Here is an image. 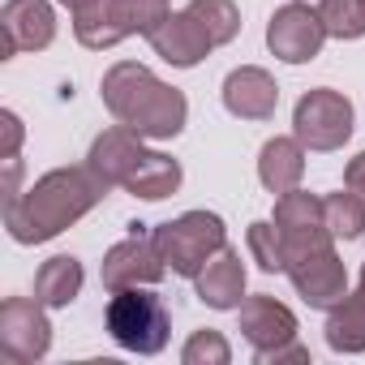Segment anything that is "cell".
<instances>
[{"mask_svg": "<svg viewBox=\"0 0 365 365\" xmlns=\"http://www.w3.org/2000/svg\"><path fill=\"white\" fill-rule=\"evenodd\" d=\"M245 245H250V258L267 275L288 271V245H284V232L275 228V220H254L250 232H245Z\"/></svg>", "mask_w": 365, "mask_h": 365, "instance_id": "cell-24", "label": "cell"}, {"mask_svg": "<svg viewBox=\"0 0 365 365\" xmlns=\"http://www.w3.org/2000/svg\"><path fill=\"white\" fill-rule=\"evenodd\" d=\"M305 176V146L297 138H271L258 150V180L267 194H288Z\"/></svg>", "mask_w": 365, "mask_h": 365, "instance_id": "cell-18", "label": "cell"}, {"mask_svg": "<svg viewBox=\"0 0 365 365\" xmlns=\"http://www.w3.org/2000/svg\"><path fill=\"white\" fill-rule=\"evenodd\" d=\"M108 198V185L91 172V163L78 168H52L31 190H22L18 202L5 207V228L18 245H43L73 228L82 215H91Z\"/></svg>", "mask_w": 365, "mask_h": 365, "instance_id": "cell-1", "label": "cell"}, {"mask_svg": "<svg viewBox=\"0 0 365 365\" xmlns=\"http://www.w3.org/2000/svg\"><path fill=\"white\" fill-rule=\"evenodd\" d=\"M344 190H352V194L365 198V150L348 159V168H344Z\"/></svg>", "mask_w": 365, "mask_h": 365, "instance_id": "cell-29", "label": "cell"}, {"mask_svg": "<svg viewBox=\"0 0 365 365\" xmlns=\"http://www.w3.org/2000/svg\"><path fill=\"white\" fill-rule=\"evenodd\" d=\"M48 305L35 297H9L0 305V352L18 365H35L52 348V322L43 314Z\"/></svg>", "mask_w": 365, "mask_h": 365, "instance_id": "cell-7", "label": "cell"}, {"mask_svg": "<svg viewBox=\"0 0 365 365\" xmlns=\"http://www.w3.org/2000/svg\"><path fill=\"white\" fill-rule=\"evenodd\" d=\"M185 9L198 18V26L211 35L215 48H224V43H232L241 35V9H237V0H190Z\"/></svg>", "mask_w": 365, "mask_h": 365, "instance_id": "cell-23", "label": "cell"}, {"mask_svg": "<svg viewBox=\"0 0 365 365\" xmlns=\"http://www.w3.org/2000/svg\"><path fill=\"white\" fill-rule=\"evenodd\" d=\"M237 314H241V335L250 339V348H254L258 356H262V352H275V348H284V344L297 339V314H292L284 301H275L271 292L245 297V301L237 305Z\"/></svg>", "mask_w": 365, "mask_h": 365, "instance_id": "cell-13", "label": "cell"}, {"mask_svg": "<svg viewBox=\"0 0 365 365\" xmlns=\"http://www.w3.org/2000/svg\"><path fill=\"white\" fill-rule=\"evenodd\" d=\"M0 31H5V43H0L5 61L18 52H43L56 39V9L48 0H5Z\"/></svg>", "mask_w": 365, "mask_h": 365, "instance_id": "cell-12", "label": "cell"}, {"mask_svg": "<svg viewBox=\"0 0 365 365\" xmlns=\"http://www.w3.org/2000/svg\"><path fill=\"white\" fill-rule=\"evenodd\" d=\"M150 241L159 250V258L168 262V271L194 279L224 245H228V228L215 211H185L168 224L150 228Z\"/></svg>", "mask_w": 365, "mask_h": 365, "instance_id": "cell-4", "label": "cell"}, {"mask_svg": "<svg viewBox=\"0 0 365 365\" xmlns=\"http://www.w3.org/2000/svg\"><path fill=\"white\" fill-rule=\"evenodd\" d=\"M194 292L202 305L211 309H237L245 301V262L232 245H224L198 275H194Z\"/></svg>", "mask_w": 365, "mask_h": 365, "instance_id": "cell-17", "label": "cell"}, {"mask_svg": "<svg viewBox=\"0 0 365 365\" xmlns=\"http://www.w3.org/2000/svg\"><path fill=\"white\" fill-rule=\"evenodd\" d=\"M0 125H5V150H0V159H9V155L22 150V133H26V129H22V120H18V112H9V108L0 112Z\"/></svg>", "mask_w": 365, "mask_h": 365, "instance_id": "cell-27", "label": "cell"}, {"mask_svg": "<svg viewBox=\"0 0 365 365\" xmlns=\"http://www.w3.org/2000/svg\"><path fill=\"white\" fill-rule=\"evenodd\" d=\"M150 48H155V56L159 61H168V65H176V69H194V65H202L207 56H211V35L198 26V18L190 14V9H180V14H168L150 35Z\"/></svg>", "mask_w": 365, "mask_h": 365, "instance_id": "cell-14", "label": "cell"}, {"mask_svg": "<svg viewBox=\"0 0 365 365\" xmlns=\"http://www.w3.org/2000/svg\"><path fill=\"white\" fill-rule=\"evenodd\" d=\"M172 14L168 0H99L95 9L73 18V35L91 52H108L133 35H150Z\"/></svg>", "mask_w": 365, "mask_h": 365, "instance_id": "cell-5", "label": "cell"}, {"mask_svg": "<svg viewBox=\"0 0 365 365\" xmlns=\"http://www.w3.org/2000/svg\"><path fill=\"white\" fill-rule=\"evenodd\" d=\"M18 198H22V159L9 155V159H5V207L18 202Z\"/></svg>", "mask_w": 365, "mask_h": 365, "instance_id": "cell-28", "label": "cell"}, {"mask_svg": "<svg viewBox=\"0 0 365 365\" xmlns=\"http://www.w3.org/2000/svg\"><path fill=\"white\" fill-rule=\"evenodd\" d=\"M327 344L331 352H344V356L365 352V262H361L356 292H348L339 305L327 309Z\"/></svg>", "mask_w": 365, "mask_h": 365, "instance_id": "cell-19", "label": "cell"}, {"mask_svg": "<svg viewBox=\"0 0 365 365\" xmlns=\"http://www.w3.org/2000/svg\"><path fill=\"white\" fill-rule=\"evenodd\" d=\"M82 284H86V271H82V262H78L73 254H56V258H48V262L35 271V297H39L48 309L73 305L78 292H82Z\"/></svg>", "mask_w": 365, "mask_h": 365, "instance_id": "cell-21", "label": "cell"}, {"mask_svg": "<svg viewBox=\"0 0 365 365\" xmlns=\"http://www.w3.org/2000/svg\"><path fill=\"white\" fill-rule=\"evenodd\" d=\"M224 108L241 120H271L279 108V86L262 65H241L224 78Z\"/></svg>", "mask_w": 365, "mask_h": 365, "instance_id": "cell-16", "label": "cell"}, {"mask_svg": "<svg viewBox=\"0 0 365 365\" xmlns=\"http://www.w3.org/2000/svg\"><path fill=\"white\" fill-rule=\"evenodd\" d=\"M279 361H309V348H301V344L292 339V344H284V348H275V352H262V356H258V365H279Z\"/></svg>", "mask_w": 365, "mask_h": 365, "instance_id": "cell-30", "label": "cell"}, {"mask_svg": "<svg viewBox=\"0 0 365 365\" xmlns=\"http://www.w3.org/2000/svg\"><path fill=\"white\" fill-rule=\"evenodd\" d=\"M180 180H185V172H180V163H176L172 155L146 150L120 190H129V194L142 198V202H163V198H172V194L180 190Z\"/></svg>", "mask_w": 365, "mask_h": 365, "instance_id": "cell-20", "label": "cell"}, {"mask_svg": "<svg viewBox=\"0 0 365 365\" xmlns=\"http://www.w3.org/2000/svg\"><path fill=\"white\" fill-rule=\"evenodd\" d=\"M146 138L142 133H133L129 125H112V129H103L95 142H91V155H86V163H91V172L103 180L108 190H116V185H125L129 180V172L138 168V159L146 155V146H142Z\"/></svg>", "mask_w": 365, "mask_h": 365, "instance_id": "cell-15", "label": "cell"}, {"mask_svg": "<svg viewBox=\"0 0 365 365\" xmlns=\"http://www.w3.org/2000/svg\"><path fill=\"white\" fill-rule=\"evenodd\" d=\"M275 228L284 232L288 262H292L297 254H309V250L335 245V237H331V228H327V215H322V198L305 194L301 185L275 198Z\"/></svg>", "mask_w": 365, "mask_h": 365, "instance_id": "cell-11", "label": "cell"}, {"mask_svg": "<svg viewBox=\"0 0 365 365\" xmlns=\"http://www.w3.org/2000/svg\"><path fill=\"white\" fill-rule=\"evenodd\" d=\"M56 5H65V9H69V14L78 18V14H86V9H95V5H99V0H56Z\"/></svg>", "mask_w": 365, "mask_h": 365, "instance_id": "cell-31", "label": "cell"}, {"mask_svg": "<svg viewBox=\"0 0 365 365\" xmlns=\"http://www.w3.org/2000/svg\"><path fill=\"white\" fill-rule=\"evenodd\" d=\"M99 95H103V108L129 125L133 133L150 138V142H168L185 129L190 120V103L176 86L159 82L146 65L138 61H116L103 82H99Z\"/></svg>", "mask_w": 365, "mask_h": 365, "instance_id": "cell-2", "label": "cell"}, {"mask_svg": "<svg viewBox=\"0 0 365 365\" xmlns=\"http://www.w3.org/2000/svg\"><path fill=\"white\" fill-rule=\"evenodd\" d=\"M297 288V297L309 305V309H331L348 297V271L335 254V245H322V250H309V254H297L284 271Z\"/></svg>", "mask_w": 365, "mask_h": 365, "instance_id": "cell-10", "label": "cell"}, {"mask_svg": "<svg viewBox=\"0 0 365 365\" xmlns=\"http://www.w3.org/2000/svg\"><path fill=\"white\" fill-rule=\"evenodd\" d=\"M327 26L318 18L314 5H305V0H292V5H279L267 22V48L271 56H279L284 65H309L322 43H327Z\"/></svg>", "mask_w": 365, "mask_h": 365, "instance_id": "cell-8", "label": "cell"}, {"mask_svg": "<svg viewBox=\"0 0 365 365\" xmlns=\"http://www.w3.org/2000/svg\"><path fill=\"white\" fill-rule=\"evenodd\" d=\"M103 327L108 335L138 352V356H155L168 348V335H172V318H168V305L159 292H150V284H138V288H120L108 297V309H103Z\"/></svg>", "mask_w": 365, "mask_h": 365, "instance_id": "cell-3", "label": "cell"}, {"mask_svg": "<svg viewBox=\"0 0 365 365\" xmlns=\"http://www.w3.org/2000/svg\"><path fill=\"white\" fill-rule=\"evenodd\" d=\"M185 365H228L232 361V344L224 339V331H194L180 348Z\"/></svg>", "mask_w": 365, "mask_h": 365, "instance_id": "cell-26", "label": "cell"}, {"mask_svg": "<svg viewBox=\"0 0 365 365\" xmlns=\"http://www.w3.org/2000/svg\"><path fill=\"white\" fill-rule=\"evenodd\" d=\"M322 215H327V228H331V237L335 241H356V237H365V198L361 194H327L322 198Z\"/></svg>", "mask_w": 365, "mask_h": 365, "instance_id": "cell-22", "label": "cell"}, {"mask_svg": "<svg viewBox=\"0 0 365 365\" xmlns=\"http://www.w3.org/2000/svg\"><path fill=\"white\" fill-rule=\"evenodd\" d=\"M292 138L305 150H339L352 138V99L331 86L305 91L292 108Z\"/></svg>", "mask_w": 365, "mask_h": 365, "instance_id": "cell-6", "label": "cell"}, {"mask_svg": "<svg viewBox=\"0 0 365 365\" xmlns=\"http://www.w3.org/2000/svg\"><path fill=\"white\" fill-rule=\"evenodd\" d=\"M146 224H129V237L116 241L108 254H103V267H99V279L108 292H120V288H138V284H159L168 275V262L159 258L150 232H142Z\"/></svg>", "mask_w": 365, "mask_h": 365, "instance_id": "cell-9", "label": "cell"}, {"mask_svg": "<svg viewBox=\"0 0 365 365\" xmlns=\"http://www.w3.org/2000/svg\"><path fill=\"white\" fill-rule=\"evenodd\" d=\"M305 5H314V9H318V5H322V0H305Z\"/></svg>", "mask_w": 365, "mask_h": 365, "instance_id": "cell-32", "label": "cell"}, {"mask_svg": "<svg viewBox=\"0 0 365 365\" xmlns=\"http://www.w3.org/2000/svg\"><path fill=\"white\" fill-rule=\"evenodd\" d=\"M318 18L331 39H361L365 35V0H322Z\"/></svg>", "mask_w": 365, "mask_h": 365, "instance_id": "cell-25", "label": "cell"}]
</instances>
